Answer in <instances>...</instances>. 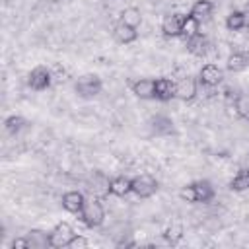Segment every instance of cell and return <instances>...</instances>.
Listing matches in <instances>:
<instances>
[{"mask_svg":"<svg viewBox=\"0 0 249 249\" xmlns=\"http://www.w3.org/2000/svg\"><path fill=\"white\" fill-rule=\"evenodd\" d=\"M80 220H82V224H84L86 228H89V230L103 226V222H105V208H103L101 200H99V198H89V200H86V206H84V210L80 212Z\"/></svg>","mask_w":249,"mask_h":249,"instance_id":"cell-1","label":"cell"},{"mask_svg":"<svg viewBox=\"0 0 249 249\" xmlns=\"http://www.w3.org/2000/svg\"><path fill=\"white\" fill-rule=\"evenodd\" d=\"M74 89H76V93L80 95V97H84V99H91V97H95V95H99L101 93V89H103V80L97 76V74H82V76H78V80L74 82Z\"/></svg>","mask_w":249,"mask_h":249,"instance_id":"cell-2","label":"cell"},{"mask_svg":"<svg viewBox=\"0 0 249 249\" xmlns=\"http://www.w3.org/2000/svg\"><path fill=\"white\" fill-rule=\"evenodd\" d=\"M160 189V183L156 177L148 175V173H142V175H136L132 177V193L138 196V198H150L158 193Z\"/></svg>","mask_w":249,"mask_h":249,"instance_id":"cell-3","label":"cell"},{"mask_svg":"<svg viewBox=\"0 0 249 249\" xmlns=\"http://www.w3.org/2000/svg\"><path fill=\"white\" fill-rule=\"evenodd\" d=\"M74 235H76V231L68 222H58L49 231V243L53 249H62V247H68V243L72 241Z\"/></svg>","mask_w":249,"mask_h":249,"instance_id":"cell-4","label":"cell"},{"mask_svg":"<svg viewBox=\"0 0 249 249\" xmlns=\"http://www.w3.org/2000/svg\"><path fill=\"white\" fill-rule=\"evenodd\" d=\"M51 84H53V74L47 66H35L27 74V86L33 91H45L51 88Z\"/></svg>","mask_w":249,"mask_h":249,"instance_id":"cell-5","label":"cell"},{"mask_svg":"<svg viewBox=\"0 0 249 249\" xmlns=\"http://www.w3.org/2000/svg\"><path fill=\"white\" fill-rule=\"evenodd\" d=\"M222 80H224V72L214 62H208L198 70V86L202 88H216L218 84H222Z\"/></svg>","mask_w":249,"mask_h":249,"instance_id":"cell-6","label":"cell"},{"mask_svg":"<svg viewBox=\"0 0 249 249\" xmlns=\"http://www.w3.org/2000/svg\"><path fill=\"white\" fill-rule=\"evenodd\" d=\"M185 16H187V14H167V16L161 19V33H163V37H169V39L183 37Z\"/></svg>","mask_w":249,"mask_h":249,"instance_id":"cell-7","label":"cell"},{"mask_svg":"<svg viewBox=\"0 0 249 249\" xmlns=\"http://www.w3.org/2000/svg\"><path fill=\"white\" fill-rule=\"evenodd\" d=\"M198 93V78L185 76L179 82H175V97L181 101H193Z\"/></svg>","mask_w":249,"mask_h":249,"instance_id":"cell-8","label":"cell"},{"mask_svg":"<svg viewBox=\"0 0 249 249\" xmlns=\"http://www.w3.org/2000/svg\"><path fill=\"white\" fill-rule=\"evenodd\" d=\"M86 200H88V198H86L84 193H80V191H66V193L62 195V198H60L62 208H64L66 212H70V214H76V216H80V212L84 210Z\"/></svg>","mask_w":249,"mask_h":249,"instance_id":"cell-9","label":"cell"},{"mask_svg":"<svg viewBox=\"0 0 249 249\" xmlns=\"http://www.w3.org/2000/svg\"><path fill=\"white\" fill-rule=\"evenodd\" d=\"M138 99H156V78H140L130 86Z\"/></svg>","mask_w":249,"mask_h":249,"instance_id":"cell-10","label":"cell"},{"mask_svg":"<svg viewBox=\"0 0 249 249\" xmlns=\"http://www.w3.org/2000/svg\"><path fill=\"white\" fill-rule=\"evenodd\" d=\"M191 185H193V189H195V198H196V202L206 204V202H212V200H214L216 189H214V185H212L208 179H196V181H193Z\"/></svg>","mask_w":249,"mask_h":249,"instance_id":"cell-11","label":"cell"},{"mask_svg":"<svg viewBox=\"0 0 249 249\" xmlns=\"http://www.w3.org/2000/svg\"><path fill=\"white\" fill-rule=\"evenodd\" d=\"M185 47H187V51H189L191 54H195V56H204L206 51H208V47H210V43H208V37H206L202 31H198V33L191 35L189 39H185Z\"/></svg>","mask_w":249,"mask_h":249,"instance_id":"cell-12","label":"cell"},{"mask_svg":"<svg viewBox=\"0 0 249 249\" xmlns=\"http://www.w3.org/2000/svg\"><path fill=\"white\" fill-rule=\"evenodd\" d=\"M150 130L156 136H169V134L175 132V126H173L171 117H167V115H156V117L150 119Z\"/></svg>","mask_w":249,"mask_h":249,"instance_id":"cell-13","label":"cell"},{"mask_svg":"<svg viewBox=\"0 0 249 249\" xmlns=\"http://www.w3.org/2000/svg\"><path fill=\"white\" fill-rule=\"evenodd\" d=\"M113 37H115V41L121 43V45H130V43H134V41L138 39V31H136V27L119 21V23H115V27H113Z\"/></svg>","mask_w":249,"mask_h":249,"instance_id":"cell-14","label":"cell"},{"mask_svg":"<svg viewBox=\"0 0 249 249\" xmlns=\"http://www.w3.org/2000/svg\"><path fill=\"white\" fill-rule=\"evenodd\" d=\"M175 97V82L171 78H156V99L158 101H171Z\"/></svg>","mask_w":249,"mask_h":249,"instance_id":"cell-15","label":"cell"},{"mask_svg":"<svg viewBox=\"0 0 249 249\" xmlns=\"http://www.w3.org/2000/svg\"><path fill=\"white\" fill-rule=\"evenodd\" d=\"M128 193H132V177L117 175V177L109 179V195H115V196L123 198Z\"/></svg>","mask_w":249,"mask_h":249,"instance_id":"cell-16","label":"cell"},{"mask_svg":"<svg viewBox=\"0 0 249 249\" xmlns=\"http://www.w3.org/2000/svg\"><path fill=\"white\" fill-rule=\"evenodd\" d=\"M212 12H214V2H212V0H196V2L191 6L189 16H191L195 21L202 23V21H206V19L212 16Z\"/></svg>","mask_w":249,"mask_h":249,"instance_id":"cell-17","label":"cell"},{"mask_svg":"<svg viewBox=\"0 0 249 249\" xmlns=\"http://www.w3.org/2000/svg\"><path fill=\"white\" fill-rule=\"evenodd\" d=\"M226 68H228L230 72H233V74L247 70V68H249V54L243 53V51H233V53H230L228 58H226Z\"/></svg>","mask_w":249,"mask_h":249,"instance_id":"cell-18","label":"cell"},{"mask_svg":"<svg viewBox=\"0 0 249 249\" xmlns=\"http://www.w3.org/2000/svg\"><path fill=\"white\" fill-rule=\"evenodd\" d=\"M25 239L29 243V249H47V247H51L49 231H43V230H29L25 233Z\"/></svg>","mask_w":249,"mask_h":249,"instance_id":"cell-19","label":"cell"},{"mask_svg":"<svg viewBox=\"0 0 249 249\" xmlns=\"http://www.w3.org/2000/svg\"><path fill=\"white\" fill-rule=\"evenodd\" d=\"M230 191H233V193H243V191H247L249 189V167H241L233 177H231V181H230Z\"/></svg>","mask_w":249,"mask_h":249,"instance_id":"cell-20","label":"cell"},{"mask_svg":"<svg viewBox=\"0 0 249 249\" xmlns=\"http://www.w3.org/2000/svg\"><path fill=\"white\" fill-rule=\"evenodd\" d=\"M25 126H27V121H25L21 115H10V117L4 121V128H6V132L12 134V136L19 134Z\"/></svg>","mask_w":249,"mask_h":249,"instance_id":"cell-21","label":"cell"},{"mask_svg":"<svg viewBox=\"0 0 249 249\" xmlns=\"http://www.w3.org/2000/svg\"><path fill=\"white\" fill-rule=\"evenodd\" d=\"M119 16H121V19H119V21L126 23V25L138 27V25L142 23V12H140L138 8H134V6H130V8H124V10H123Z\"/></svg>","mask_w":249,"mask_h":249,"instance_id":"cell-22","label":"cell"},{"mask_svg":"<svg viewBox=\"0 0 249 249\" xmlns=\"http://www.w3.org/2000/svg\"><path fill=\"white\" fill-rule=\"evenodd\" d=\"M226 27L230 31H241V29H245V12H239V10L230 12L228 18H226Z\"/></svg>","mask_w":249,"mask_h":249,"instance_id":"cell-23","label":"cell"},{"mask_svg":"<svg viewBox=\"0 0 249 249\" xmlns=\"http://www.w3.org/2000/svg\"><path fill=\"white\" fill-rule=\"evenodd\" d=\"M233 109H235V113L243 119V121H247L249 123V95H237L235 99H233Z\"/></svg>","mask_w":249,"mask_h":249,"instance_id":"cell-24","label":"cell"},{"mask_svg":"<svg viewBox=\"0 0 249 249\" xmlns=\"http://www.w3.org/2000/svg\"><path fill=\"white\" fill-rule=\"evenodd\" d=\"M163 237L167 239V243H171V245H177V243L183 239V228H181V224H171V226L165 230Z\"/></svg>","mask_w":249,"mask_h":249,"instance_id":"cell-25","label":"cell"},{"mask_svg":"<svg viewBox=\"0 0 249 249\" xmlns=\"http://www.w3.org/2000/svg\"><path fill=\"white\" fill-rule=\"evenodd\" d=\"M200 31V23L198 21H195L189 14L185 16V23H183V39H189L191 35H195V33H198Z\"/></svg>","mask_w":249,"mask_h":249,"instance_id":"cell-26","label":"cell"},{"mask_svg":"<svg viewBox=\"0 0 249 249\" xmlns=\"http://www.w3.org/2000/svg\"><path fill=\"white\" fill-rule=\"evenodd\" d=\"M179 196H181V200H185V202H191V204H195V202H196V198H195V189H193V185H191V183H189V185H185V187H181Z\"/></svg>","mask_w":249,"mask_h":249,"instance_id":"cell-27","label":"cell"},{"mask_svg":"<svg viewBox=\"0 0 249 249\" xmlns=\"http://www.w3.org/2000/svg\"><path fill=\"white\" fill-rule=\"evenodd\" d=\"M88 245H89L88 237H84V235L76 233V235L72 237V241L68 243V249H84V247H88Z\"/></svg>","mask_w":249,"mask_h":249,"instance_id":"cell-28","label":"cell"},{"mask_svg":"<svg viewBox=\"0 0 249 249\" xmlns=\"http://www.w3.org/2000/svg\"><path fill=\"white\" fill-rule=\"evenodd\" d=\"M10 247H12V249H29V243H27V239H25V235H23V237H16V239L10 243Z\"/></svg>","mask_w":249,"mask_h":249,"instance_id":"cell-29","label":"cell"},{"mask_svg":"<svg viewBox=\"0 0 249 249\" xmlns=\"http://www.w3.org/2000/svg\"><path fill=\"white\" fill-rule=\"evenodd\" d=\"M245 29H247V33H249V12L245 14Z\"/></svg>","mask_w":249,"mask_h":249,"instance_id":"cell-30","label":"cell"},{"mask_svg":"<svg viewBox=\"0 0 249 249\" xmlns=\"http://www.w3.org/2000/svg\"><path fill=\"white\" fill-rule=\"evenodd\" d=\"M47 2H51V4H56V2H62V0H47Z\"/></svg>","mask_w":249,"mask_h":249,"instance_id":"cell-31","label":"cell"}]
</instances>
